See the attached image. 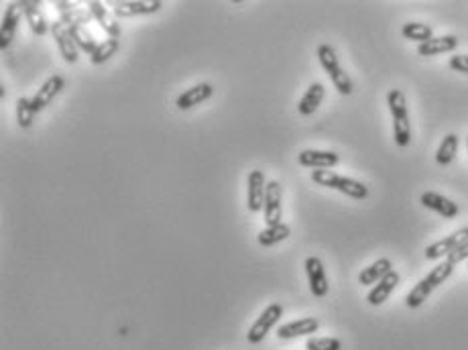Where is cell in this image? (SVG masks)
<instances>
[{"label":"cell","instance_id":"484cf974","mask_svg":"<svg viewBox=\"0 0 468 350\" xmlns=\"http://www.w3.org/2000/svg\"><path fill=\"white\" fill-rule=\"evenodd\" d=\"M403 37L409 39V41H416V43H426L434 37V31L431 27L426 25V23H405L403 29H401Z\"/></svg>","mask_w":468,"mask_h":350},{"label":"cell","instance_id":"6da1fadb","mask_svg":"<svg viewBox=\"0 0 468 350\" xmlns=\"http://www.w3.org/2000/svg\"><path fill=\"white\" fill-rule=\"evenodd\" d=\"M387 104L393 116V138L397 147H407L411 143V125H409V112H407V100L401 90H391L387 94Z\"/></svg>","mask_w":468,"mask_h":350},{"label":"cell","instance_id":"5bb4252c","mask_svg":"<svg viewBox=\"0 0 468 350\" xmlns=\"http://www.w3.org/2000/svg\"><path fill=\"white\" fill-rule=\"evenodd\" d=\"M299 165L309 167V169H330L334 165H338L340 157L334 151H314V149H305L298 155Z\"/></svg>","mask_w":468,"mask_h":350},{"label":"cell","instance_id":"3957f363","mask_svg":"<svg viewBox=\"0 0 468 350\" xmlns=\"http://www.w3.org/2000/svg\"><path fill=\"white\" fill-rule=\"evenodd\" d=\"M318 59H320V65L324 68V72L330 76V80H332L334 88L338 90V94H342V96L352 94V90H354V88H352V80H350V76L342 70L334 47L328 43L320 45V47H318Z\"/></svg>","mask_w":468,"mask_h":350},{"label":"cell","instance_id":"836d02e7","mask_svg":"<svg viewBox=\"0 0 468 350\" xmlns=\"http://www.w3.org/2000/svg\"><path fill=\"white\" fill-rule=\"evenodd\" d=\"M467 259H468V243H465L462 247H458V249H456L454 253H450V255L446 257V261H450L452 265L467 261Z\"/></svg>","mask_w":468,"mask_h":350},{"label":"cell","instance_id":"cb8c5ba5","mask_svg":"<svg viewBox=\"0 0 468 350\" xmlns=\"http://www.w3.org/2000/svg\"><path fill=\"white\" fill-rule=\"evenodd\" d=\"M289 234H292L289 224L279 222V224H275V226H267L265 230H261L256 240H258V245H261V247H273V245H277V243L285 240Z\"/></svg>","mask_w":468,"mask_h":350},{"label":"cell","instance_id":"e0dca14e","mask_svg":"<svg viewBox=\"0 0 468 350\" xmlns=\"http://www.w3.org/2000/svg\"><path fill=\"white\" fill-rule=\"evenodd\" d=\"M63 88H65V80H63L59 74H55V76L47 78V80L43 82V86L39 88V92L31 98V100H33L35 110L39 112V110H43L45 106H49V104L57 98V94H59Z\"/></svg>","mask_w":468,"mask_h":350},{"label":"cell","instance_id":"4316f807","mask_svg":"<svg viewBox=\"0 0 468 350\" xmlns=\"http://www.w3.org/2000/svg\"><path fill=\"white\" fill-rule=\"evenodd\" d=\"M35 106H33V100L31 98H19L17 100V123L21 129H29L33 123H35Z\"/></svg>","mask_w":468,"mask_h":350},{"label":"cell","instance_id":"4dcf8cb0","mask_svg":"<svg viewBox=\"0 0 468 350\" xmlns=\"http://www.w3.org/2000/svg\"><path fill=\"white\" fill-rule=\"evenodd\" d=\"M452 271H454V265L450 261H444L440 262L438 267H434V269L426 275V279L434 285V289H436V287H440L442 283H446V279L452 275Z\"/></svg>","mask_w":468,"mask_h":350},{"label":"cell","instance_id":"30bf717a","mask_svg":"<svg viewBox=\"0 0 468 350\" xmlns=\"http://www.w3.org/2000/svg\"><path fill=\"white\" fill-rule=\"evenodd\" d=\"M420 202H422L424 208L436 212V214H440L442 218H456L460 214L458 204L452 202V200H448L446 196H442L438 192H424L422 198H420Z\"/></svg>","mask_w":468,"mask_h":350},{"label":"cell","instance_id":"e575fe53","mask_svg":"<svg viewBox=\"0 0 468 350\" xmlns=\"http://www.w3.org/2000/svg\"><path fill=\"white\" fill-rule=\"evenodd\" d=\"M467 147H468V136H467Z\"/></svg>","mask_w":468,"mask_h":350},{"label":"cell","instance_id":"4fadbf2b","mask_svg":"<svg viewBox=\"0 0 468 350\" xmlns=\"http://www.w3.org/2000/svg\"><path fill=\"white\" fill-rule=\"evenodd\" d=\"M55 6H57L59 17H61L59 21L63 25H68L70 29H74V27H85L88 23L94 21L90 8H82V6H78L74 2H63L61 0V2H55Z\"/></svg>","mask_w":468,"mask_h":350},{"label":"cell","instance_id":"f1b7e54d","mask_svg":"<svg viewBox=\"0 0 468 350\" xmlns=\"http://www.w3.org/2000/svg\"><path fill=\"white\" fill-rule=\"evenodd\" d=\"M119 47H121V41H119V39H106V41L98 43L96 51H94V53L90 55L92 63H94V65H100V63L108 61V59H110L112 55H116Z\"/></svg>","mask_w":468,"mask_h":350},{"label":"cell","instance_id":"7c38bea8","mask_svg":"<svg viewBox=\"0 0 468 350\" xmlns=\"http://www.w3.org/2000/svg\"><path fill=\"white\" fill-rule=\"evenodd\" d=\"M88 8H90L94 21H96V23L102 27V31L108 35V39H119V37H121V25H119L114 12H110V10H108L102 2H98V0L88 2Z\"/></svg>","mask_w":468,"mask_h":350},{"label":"cell","instance_id":"ba28073f","mask_svg":"<svg viewBox=\"0 0 468 350\" xmlns=\"http://www.w3.org/2000/svg\"><path fill=\"white\" fill-rule=\"evenodd\" d=\"M249 189H247V208L251 212H261L265 208V196H267V179L261 169H253L249 174Z\"/></svg>","mask_w":468,"mask_h":350},{"label":"cell","instance_id":"603a6c76","mask_svg":"<svg viewBox=\"0 0 468 350\" xmlns=\"http://www.w3.org/2000/svg\"><path fill=\"white\" fill-rule=\"evenodd\" d=\"M23 8H25V19L31 27V31L37 35V37H43L47 33V21L43 17L41 8H39V2H33V0H25L23 2Z\"/></svg>","mask_w":468,"mask_h":350},{"label":"cell","instance_id":"277c9868","mask_svg":"<svg viewBox=\"0 0 468 350\" xmlns=\"http://www.w3.org/2000/svg\"><path fill=\"white\" fill-rule=\"evenodd\" d=\"M281 316H283V307L279 304H271V306L265 307V311L256 318V322L251 326V330L247 334L249 344H261L265 340V336L271 332V328L281 320Z\"/></svg>","mask_w":468,"mask_h":350},{"label":"cell","instance_id":"d6a6232c","mask_svg":"<svg viewBox=\"0 0 468 350\" xmlns=\"http://www.w3.org/2000/svg\"><path fill=\"white\" fill-rule=\"evenodd\" d=\"M448 65L454 70V72H460V74H468V55H452Z\"/></svg>","mask_w":468,"mask_h":350},{"label":"cell","instance_id":"8fae6325","mask_svg":"<svg viewBox=\"0 0 468 350\" xmlns=\"http://www.w3.org/2000/svg\"><path fill=\"white\" fill-rule=\"evenodd\" d=\"M305 273H307V281H309V289L316 298H326L328 294V277H326V269L324 262L318 257H307L305 259Z\"/></svg>","mask_w":468,"mask_h":350},{"label":"cell","instance_id":"8992f818","mask_svg":"<svg viewBox=\"0 0 468 350\" xmlns=\"http://www.w3.org/2000/svg\"><path fill=\"white\" fill-rule=\"evenodd\" d=\"M51 35H53V39H55L57 47H59L61 57H63L68 63H76V61H78V55H80V49H78V45H76L74 37H72L70 27L63 25L61 21H55V23L51 25Z\"/></svg>","mask_w":468,"mask_h":350},{"label":"cell","instance_id":"7a4b0ae2","mask_svg":"<svg viewBox=\"0 0 468 350\" xmlns=\"http://www.w3.org/2000/svg\"><path fill=\"white\" fill-rule=\"evenodd\" d=\"M312 181H316L318 185H324V187L342 192L344 196H348L352 200H365V198H369V187L365 183H360L356 179H350V177H344V175L334 174L330 169H314L312 172Z\"/></svg>","mask_w":468,"mask_h":350},{"label":"cell","instance_id":"52a82bcc","mask_svg":"<svg viewBox=\"0 0 468 350\" xmlns=\"http://www.w3.org/2000/svg\"><path fill=\"white\" fill-rule=\"evenodd\" d=\"M465 243H468V226L467 228H460L456 230L454 234L429 245L426 249V259L429 261H436V259H442V257H448L450 253H454L458 247H462Z\"/></svg>","mask_w":468,"mask_h":350},{"label":"cell","instance_id":"1f68e13d","mask_svg":"<svg viewBox=\"0 0 468 350\" xmlns=\"http://www.w3.org/2000/svg\"><path fill=\"white\" fill-rule=\"evenodd\" d=\"M307 350H342V342L338 338H309L305 342Z\"/></svg>","mask_w":468,"mask_h":350},{"label":"cell","instance_id":"ffe728a7","mask_svg":"<svg viewBox=\"0 0 468 350\" xmlns=\"http://www.w3.org/2000/svg\"><path fill=\"white\" fill-rule=\"evenodd\" d=\"M324 96H326V88H324V84L314 82L312 86L305 90V94H303L301 100H299L298 104L299 114H301V116H312V114L320 108Z\"/></svg>","mask_w":468,"mask_h":350},{"label":"cell","instance_id":"2e32d148","mask_svg":"<svg viewBox=\"0 0 468 350\" xmlns=\"http://www.w3.org/2000/svg\"><path fill=\"white\" fill-rule=\"evenodd\" d=\"M212 94H214L212 84H210V82H202V84H198V86L187 88L181 96H177L175 106H177L179 110H190V108H194V106L206 102L208 98H212Z\"/></svg>","mask_w":468,"mask_h":350},{"label":"cell","instance_id":"44dd1931","mask_svg":"<svg viewBox=\"0 0 468 350\" xmlns=\"http://www.w3.org/2000/svg\"><path fill=\"white\" fill-rule=\"evenodd\" d=\"M458 47V37L456 35H444V37H431L426 43L418 45V53L424 57H431V55H442V53H450Z\"/></svg>","mask_w":468,"mask_h":350},{"label":"cell","instance_id":"d6986e66","mask_svg":"<svg viewBox=\"0 0 468 350\" xmlns=\"http://www.w3.org/2000/svg\"><path fill=\"white\" fill-rule=\"evenodd\" d=\"M397 285H399V273L393 269L389 275H385L383 279L369 291L367 302H369L371 306H381V304H385V302L389 300V296L395 291Z\"/></svg>","mask_w":468,"mask_h":350},{"label":"cell","instance_id":"83f0119b","mask_svg":"<svg viewBox=\"0 0 468 350\" xmlns=\"http://www.w3.org/2000/svg\"><path fill=\"white\" fill-rule=\"evenodd\" d=\"M431 291H434V285L427 281L426 277L407 294V298H405V304H407V307H411V309H416V307H420L424 302H426L427 298L431 296Z\"/></svg>","mask_w":468,"mask_h":350},{"label":"cell","instance_id":"5b68a950","mask_svg":"<svg viewBox=\"0 0 468 350\" xmlns=\"http://www.w3.org/2000/svg\"><path fill=\"white\" fill-rule=\"evenodd\" d=\"M163 2L161 0H127V2H114L112 12L116 19H130L139 14H153L161 10Z\"/></svg>","mask_w":468,"mask_h":350},{"label":"cell","instance_id":"f546056e","mask_svg":"<svg viewBox=\"0 0 468 350\" xmlns=\"http://www.w3.org/2000/svg\"><path fill=\"white\" fill-rule=\"evenodd\" d=\"M70 31H72V37H74V41L78 45V49H82L84 53H90V55L96 51L98 41L94 39V35H92L85 27H74V29H70Z\"/></svg>","mask_w":468,"mask_h":350},{"label":"cell","instance_id":"9c48e42d","mask_svg":"<svg viewBox=\"0 0 468 350\" xmlns=\"http://www.w3.org/2000/svg\"><path fill=\"white\" fill-rule=\"evenodd\" d=\"M25 14V8H23V2H10L6 6V12H4V19H2V27H0V47L6 49L8 45L12 43L14 35H17V29H19V23H21V17Z\"/></svg>","mask_w":468,"mask_h":350},{"label":"cell","instance_id":"d4e9b609","mask_svg":"<svg viewBox=\"0 0 468 350\" xmlns=\"http://www.w3.org/2000/svg\"><path fill=\"white\" fill-rule=\"evenodd\" d=\"M456 151H458V136L454 132H450V134L444 136V141H442V145L436 153V163L442 165V167L450 165L456 157Z\"/></svg>","mask_w":468,"mask_h":350},{"label":"cell","instance_id":"7402d4cb","mask_svg":"<svg viewBox=\"0 0 468 350\" xmlns=\"http://www.w3.org/2000/svg\"><path fill=\"white\" fill-rule=\"evenodd\" d=\"M391 271H393V262H391V259L383 257V259L375 261L373 265L365 267V271H360L358 283L360 285H377L385 275H389Z\"/></svg>","mask_w":468,"mask_h":350},{"label":"cell","instance_id":"ac0fdd59","mask_svg":"<svg viewBox=\"0 0 468 350\" xmlns=\"http://www.w3.org/2000/svg\"><path fill=\"white\" fill-rule=\"evenodd\" d=\"M318 328H320V322L316 318H301V320H296V322H289V324L281 326L277 330V338L292 340V338L314 334V332H318Z\"/></svg>","mask_w":468,"mask_h":350},{"label":"cell","instance_id":"9a60e30c","mask_svg":"<svg viewBox=\"0 0 468 350\" xmlns=\"http://www.w3.org/2000/svg\"><path fill=\"white\" fill-rule=\"evenodd\" d=\"M281 183L279 181H269L267 183V196H265V222L267 226H275L281 222Z\"/></svg>","mask_w":468,"mask_h":350}]
</instances>
